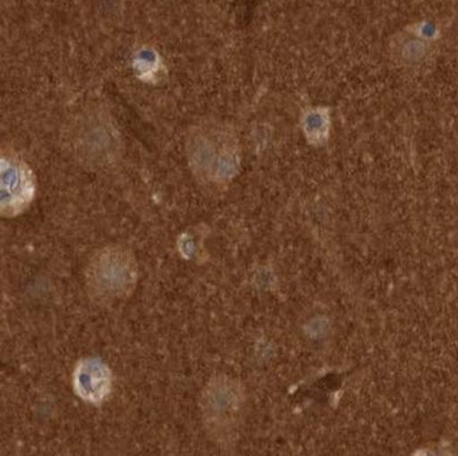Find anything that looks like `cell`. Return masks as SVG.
<instances>
[{
    "instance_id": "1",
    "label": "cell",
    "mask_w": 458,
    "mask_h": 456,
    "mask_svg": "<svg viewBox=\"0 0 458 456\" xmlns=\"http://www.w3.org/2000/svg\"><path fill=\"white\" fill-rule=\"evenodd\" d=\"M193 175L203 185L222 188L236 176L240 166L237 137L220 122H200L193 127L186 142Z\"/></svg>"
},
{
    "instance_id": "2",
    "label": "cell",
    "mask_w": 458,
    "mask_h": 456,
    "mask_svg": "<svg viewBox=\"0 0 458 456\" xmlns=\"http://www.w3.org/2000/svg\"><path fill=\"white\" fill-rule=\"evenodd\" d=\"M65 141L73 158L88 168H107L122 156V139L114 120L98 106L87 107L72 117Z\"/></svg>"
},
{
    "instance_id": "3",
    "label": "cell",
    "mask_w": 458,
    "mask_h": 456,
    "mask_svg": "<svg viewBox=\"0 0 458 456\" xmlns=\"http://www.w3.org/2000/svg\"><path fill=\"white\" fill-rule=\"evenodd\" d=\"M136 282V259L123 247L112 245L102 249L88 265L87 288L95 300H122L133 291Z\"/></svg>"
},
{
    "instance_id": "4",
    "label": "cell",
    "mask_w": 458,
    "mask_h": 456,
    "mask_svg": "<svg viewBox=\"0 0 458 456\" xmlns=\"http://www.w3.org/2000/svg\"><path fill=\"white\" fill-rule=\"evenodd\" d=\"M246 407L244 387L237 380L216 376L210 380L200 399L203 421L216 440L233 438Z\"/></svg>"
},
{
    "instance_id": "5",
    "label": "cell",
    "mask_w": 458,
    "mask_h": 456,
    "mask_svg": "<svg viewBox=\"0 0 458 456\" xmlns=\"http://www.w3.org/2000/svg\"><path fill=\"white\" fill-rule=\"evenodd\" d=\"M2 215H16L30 205L34 196V182L29 166L12 154L2 156Z\"/></svg>"
},
{
    "instance_id": "6",
    "label": "cell",
    "mask_w": 458,
    "mask_h": 456,
    "mask_svg": "<svg viewBox=\"0 0 458 456\" xmlns=\"http://www.w3.org/2000/svg\"><path fill=\"white\" fill-rule=\"evenodd\" d=\"M112 387V374L104 360L88 358L81 360L73 372V389L78 396L89 403L106 399Z\"/></svg>"
},
{
    "instance_id": "7",
    "label": "cell",
    "mask_w": 458,
    "mask_h": 456,
    "mask_svg": "<svg viewBox=\"0 0 458 456\" xmlns=\"http://www.w3.org/2000/svg\"><path fill=\"white\" fill-rule=\"evenodd\" d=\"M306 132L312 141L325 139L327 132V117L323 113H310L306 119Z\"/></svg>"
}]
</instances>
